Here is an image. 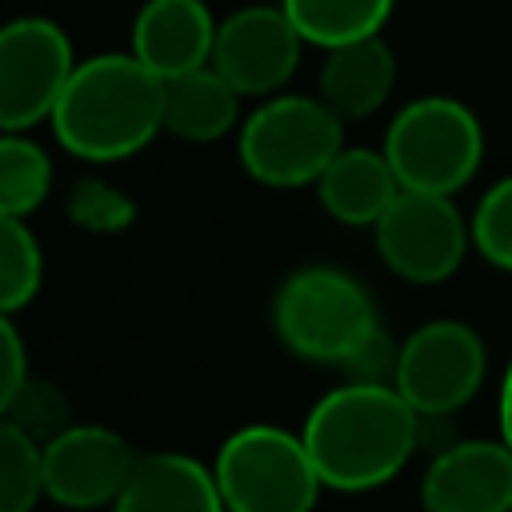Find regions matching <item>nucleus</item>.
Segmentation results:
<instances>
[{"label":"nucleus","mask_w":512,"mask_h":512,"mask_svg":"<svg viewBox=\"0 0 512 512\" xmlns=\"http://www.w3.org/2000/svg\"><path fill=\"white\" fill-rule=\"evenodd\" d=\"M344 148V120L304 92L260 100L236 128V160L264 188H316Z\"/></svg>","instance_id":"4"},{"label":"nucleus","mask_w":512,"mask_h":512,"mask_svg":"<svg viewBox=\"0 0 512 512\" xmlns=\"http://www.w3.org/2000/svg\"><path fill=\"white\" fill-rule=\"evenodd\" d=\"M52 160L28 132L0 136V216L24 220L52 192Z\"/></svg>","instance_id":"19"},{"label":"nucleus","mask_w":512,"mask_h":512,"mask_svg":"<svg viewBox=\"0 0 512 512\" xmlns=\"http://www.w3.org/2000/svg\"><path fill=\"white\" fill-rule=\"evenodd\" d=\"M384 156L404 192L452 196L480 172L484 124L456 96H416L388 120Z\"/></svg>","instance_id":"5"},{"label":"nucleus","mask_w":512,"mask_h":512,"mask_svg":"<svg viewBox=\"0 0 512 512\" xmlns=\"http://www.w3.org/2000/svg\"><path fill=\"white\" fill-rule=\"evenodd\" d=\"M424 512H512V448L496 440H456L420 476Z\"/></svg>","instance_id":"12"},{"label":"nucleus","mask_w":512,"mask_h":512,"mask_svg":"<svg viewBox=\"0 0 512 512\" xmlns=\"http://www.w3.org/2000/svg\"><path fill=\"white\" fill-rule=\"evenodd\" d=\"M48 128L84 164L128 160L164 132V80L132 52L88 56L76 64Z\"/></svg>","instance_id":"2"},{"label":"nucleus","mask_w":512,"mask_h":512,"mask_svg":"<svg viewBox=\"0 0 512 512\" xmlns=\"http://www.w3.org/2000/svg\"><path fill=\"white\" fill-rule=\"evenodd\" d=\"M44 248L24 220L0 216V312L16 316L40 296Z\"/></svg>","instance_id":"20"},{"label":"nucleus","mask_w":512,"mask_h":512,"mask_svg":"<svg viewBox=\"0 0 512 512\" xmlns=\"http://www.w3.org/2000/svg\"><path fill=\"white\" fill-rule=\"evenodd\" d=\"M300 440L324 488L372 492L408 468L420 444V412L396 384L344 380L308 408Z\"/></svg>","instance_id":"1"},{"label":"nucleus","mask_w":512,"mask_h":512,"mask_svg":"<svg viewBox=\"0 0 512 512\" xmlns=\"http://www.w3.org/2000/svg\"><path fill=\"white\" fill-rule=\"evenodd\" d=\"M112 512H228L212 476V464L188 452H144Z\"/></svg>","instance_id":"16"},{"label":"nucleus","mask_w":512,"mask_h":512,"mask_svg":"<svg viewBox=\"0 0 512 512\" xmlns=\"http://www.w3.org/2000/svg\"><path fill=\"white\" fill-rule=\"evenodd\" d=\"M220 20L204 0H144L132 16L128 52L160 80L212 64Z\"/></svg>","instance_id":"13"},{"label":"nucleus","mask_w":512,"mask_h":512,"mask_svg":"<svg viewBox=\"0 0 512 512\" xmlns=\"http://www.w3.org/2000/svg\"><path fill=\"white\" fill-rule=\"evenodd\" d=\"M64 212L68 220L80 228V232H92V236H116V232H128L132 220H136V204L128 192H120L116 184L100 180V176H84L68 188V200H64Z\"/></svg>","instance_id":"22"},{"label":"nucleus","mask_w":512,"mask_h":512,"mask_svg":"<svg viewBox=\"0 0 512 512\" xmlns=\"http://www.w3.org/2000/svg\"><path fill=\"white\" fill-rule=\"evenodd\" d=\"M384 268L408 284H440L460 272L472 248V224L452 196L400 192L396 204L372 228Z\"/></svg>","instance_id":"9"},{"label":"nucleus","mask_w":512,"mask_h":512,"mask_svg":"<svg viewBox=\"0 0 512 512\" xmlns=\"http://www.w3.org/2000/svg\"><path fill=\"white\" fill-rule=\"evenodd\" d=\"M276 4L288 12L304 44L328 52L352 40L380 36L396 0H276Z\"/></svg>","instance_id":"18"},{"label":"nucleus","mask_w":512,"mask_h":512,"mask_svg":"<svg viewBox=\"0 0 512 512\" xmlns=\"http://www.w3.org/2000/svg\"><path fill=\"white\" fill-rule=\"evenodd\" d=\"M496 424H500V440L512 448V360L504 364V376H500V392H496Z\"/></svg>","instance_id":"26"},{"label":"nucleus","mask_w":512,"mask_h":512,"mask_svg":"<svg viewBox=\"0 0 512 512\" xmlns=\"http://www.w3.org/2000/svg\"><path fill=\"white\" fill-rule=\"evenodd\" d=\"M28 376H32L28 348H24V336L16 328V316H0V404L12 400L28 384Z\"/></svg>","instance_id":"25"},{"label":"nucleus","mask_w":512,"mask_h":512,"mask_svg":"<svg viewBox=\"0 0 512 512\" xmlns=\"http://www.w3.org/2000/svg\"><path fill=\"white\" fill-rule=\"evenodd\" d=\"M0 416H4V424L28 432V436L40 440V444H48V440L60 436L68 424H76L68 396H64L52 380H44V376H36V372L28 376V384H24L12 400L0 404Z\"/></svg>","instance_id":"23"},{"label":"nucleus","mask_w":512,"mask_h":512,"mask_svg":"<svg viewBox=\"0 0 512 512\" xmlns=\"http://www.w3.org/2000/svg\"><path fill=\"white\" fill-rule=\"evenodd\" d=\"M396 88V56L384 36L352 40L340 48H328L316 76V96L348 124L368 120L384 108V100Z\"/></svg>","instance_id":"15"},{"label":"nucleus","mask_w":512,"mask_h":512,"mask_svg":"<svg viewBox=\"0 0 512 512\" xmlns=\"http://www.w3.org/2000/svg\"><path fill=\"white\" fill-rule=\"evenodd\" d=\"M488 348L484 336L456 316H436L408 332L396 356V392L424 416L460 412L484 384Z\"/></svg>","instance_id":"7"},{"label":"nucleus","mask_w":512,"mask_h":512,"mask_svg":"<svg viewBox=\"0 0 512 512\" xmlns=\"http://www.w3.org/2000/svg\"><path fill=\"white\" fill-rule=\"evenodd\" d=\"M140 452L108 424H68L44 444V496L72 512L112 508L136 472Z\"/></svg>","instance_id":"10"},{"label":"nucleus","mask_w":512,"mask_h":512,"mask_svg":"<svg viewBox=\"0 0 512 512\" xmlns=\"http://www.w3.org/2000/svg\"><path fill=\"white\" fill-rule=\"evenodd\" d=\"M212 476L228 512H312L324 488L300 432L268 420L228 432L212 456Z\"/></svg>","instance_id":"6"},{"label":"nucleus","mask_w":512,"mask_h":512,"mask_svg":"<svg viewBox=\"0 0 512 512\" xmlns=\"http://www.w3.org/2000/svg\"><path fill=\"white\" fill-rule=\"evenodd\" d=\"M304 52V36L280 4H244L232 8L212 44V68L240 96H276L292 80Z\"/></svg>","instance_id":"11"},{"label":"nucleus","mask_w":512,"mask_h":512,"mask_svg":"<svg viewBox=\"0 0 512 512\" xmlns=\"http://www.w3.org/2000/svg\"><path fill=\"white\" fill-rule=\"evenodd\" d=\"M400 192L404 188L384 148H364V144H344L340 156L316 180L320 208L336 224H348V228H376Z\"/></svg>","instance_id":"14"},{"label":"nucleus","mask_w":512,"mask_h":512,"mask_svg":"<svg viewBox=\"0 0 512 512\" xmlns=\"http://www.w3.org/2000/svg\"><path fill=\"white\" fill-rule=\"evenodd\" d=\"M472 248L500 272H512V172L484 188L472 208Z\"/></svg>","instance_id":"24"},{"label":"nucleus","mask_w":512,"mask_h":512,"mask_svg":"<svg viewBox=\"0 0 512 512\" xmlns=\"http://www.w3.org/2000/svg\"><path fill=\"white\" fill-rule=\"evenodd\" d=\"M272 332L280 348L304 364L352 368V360L380 336L372 292L344 268H292L272 296Z\"/></svg>","instance_id":"3"},{"label":"nucleus","mask_w":512,"mask_h":512,"mask_svg":"<svg viewBox=\"0 0 512 512\" xmlns=\"http://www.w3.org/2000/svg\"><path fill=\"white\" fill-rule=\"evenodd\" d=\"M44 500V444L0 424V512H32Z\"/></svg>","instance_id":"21"},{"label":"nucleus","mask_w":512,"mask_h":512,"mask_svg":"<svg viewBox=\"0 0 512 512\" xmlns=\"http://www.w3.org/2000/svg\"><path fill=\"white\" fill-rule=\"evenodd\" d=\"M240 92L208 64L164 80V132L188 144H212L240 128Z\"/></svg>","instance_id":"17"},{"label":"nucleus","mask_w":512,"mask_h":512,"mask_svg":"<svg viewBox=\"0 0 512 512\" xmlns=\"http://www.w3.org/2000/svg\"><path fill=\"white\" fill-rule=\"evenodd\" d=\"M68 32L48 16H16L0 32V128L28 132L48 124L72 72Z\"/></svg>","instance_id":"8"}]
</instances>
